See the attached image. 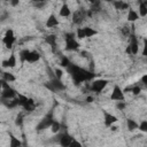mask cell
I'll list each match as a JSON object with an SVG mask.
<instances>
[{
	"instance_id": "35",
	"label": "cell",
	"mask_w": 147,
	"mask_h": 147,
	"mask_svg": "<svg viewBox=\"0 0 147 147\" xmlns=\"http://www.w3.org/2000/svg\"><path fill=\"white\" fill-rule=\"evenodd\" d=\"M62 76H63V71H62L61 69H55V78L61 79Z\"/></svg>"
},
{
	"instance_id": "24",
	"label": "cell",
	"mask_w": 147,
	"mask_h": 147,
	"mask_svg": "<svg viewBox=\"0 0 147 147\" xmlns=\"http://www.w3.org/2000/svg\"><path fill=\"white\" fill-rule=\"evenodd\" d=\"M84 32H85V37H86V38L93 37V36H95V34L98 33L96 30H94V29H92V28H90V26H85V28H84Z\"/></svg>"
},
{
	"instance_id": "38",
	"label": "cell",
	"mask_w": 147,
	"mask_h": 147,
	"mask_svg": "<svg viewBox=\"0 0 147 147\" xmlns=\"http://www.w3.org/2000/svg\"><path fill=\"white\" fill-rule=\"evenodd\" d=\"M141 82H142L144 85H147V75H144V76L141 77Z\"/></svg>"
},
{
	"instance_id": "31",
	"label": "cell",
	"mask_w": 147,
	"mask_h": 147,
	"mask_svg": "<svg viewBox=\"0 0 147 147\" xmlns=\"http://www.w3.org/2000/svg\"><path fill=\"white\" fill-rule=\"evenodd\" d=\"M46 1H33L32 2V5L36 7V8H38V9H41L44 6H46Z\"/></svg>"
},
{
	"instance_id": "5",
	"label": "cell",
	"mask_w": 147,
	"mask_h": 147,
	"mask_svg": "<svg viewBox=\"0 0 147 147\" xmlns=\"http://www.w3.org/2000/svg\"><path fill=\"white\" fill-rule=\"evenodd\" d=\"M17 100H18V106L23 107L24 110H26V111H32V110H34L36 105H34V101H33L31 98H26V96H24V95H22V94H18Z\"/></svg>"
},
{
	"instance_id": "40",
	"label": "cell",
	"mask_w": 147,
	"mask_h": 147,
	"mask_svg": "<svg viewBox=\"0 0 147 147\" xmlns=\"http://www.w3.org/2000/svg\"><path fill=\"white\" fill-rule=\"evenodd\" d=\"M93 100H94V98H93V96H87V98H86V102H88V103L93 102Z\"/></svg>"
},
{
	"instance_id": "27",
	"label": "cell",
	"mask_w": 147,
	"mask_h": 147,
	"mask_svg": "<svg viewBox=\"0 0 147 147\" xmlns=\"http://www.w3.org/2000/svg\"><path fill=\"white\" fill-rule=\"evenodd\" d=\"M60 129H61V124H60L57 121H54V122L52 123V125H51V131H52L53 133H59Z\"/></svg>"
},
{
	"instance_id": "28",
	"label": "cell",
	"mask_w": 147,
	"mask_h": 147,
	"mask_svg": "<svg viewBox=\"0 0 147 147\" xmlns=\"http://www.w3.org/2000/svg\"><path fill=\"white\" fill-rule=\"evenodd\" d=\"M23 114L22 113H20L17 116H16V119H15V124L17 125V126H22L23 125Z\"/></svg>"
},
{
	"instance_id": "15",
	"label": "cell",
	"mask_w": 147,
	"mask_h": 147,
	"mask_svg": "<svg viewBox=\"0 0 147 147\" xmlns=\"http://www.w3.org/2000/svg\"><path fill=\"white\" fill-rule=\"evenodd\" d=\"M45 41L46 44H48L51 47H52V51L54 52L56 49V36L55 34H48L46 38H45Z\"/></svg>"
},
{
	"instance_id": "20",
	"label": "cell",
	"mask_w": 147,
	"mask_h": 147,
	"mask_svg": "<svg viewBox=\"0 0 147 147\" xmlns=\"http://www.w3.org/2000/svg\"><path fill=\"white\" fill-rule=\"evenodd\" d=\"M139 15L145 17L147 15V1H141L139 5Z\"/></svg>"
},
{
	"instance_id": "21",
	"label": "cell",
	"mask_w": 147,
	"mask_h": 147,
	"mask_svg": "<svg viewBox=\"0 0 147 147\" xmlns=\"http://www.w3.org/2000/svg\"><path fill=\"white\" fill-rule=\"evenodd\" d=\"M138 18H139L138 13L136 10H133V9H130L129 10V14H127V21L129 22H136Z\"/></svg>"
},
{
	"instance_id": "23",
	"label": "cell",
	"mask_w": 147,
	"mask_h": 147,
	"mask_svg": "<svg viewBox=\"0 0 147 147\" xmlns=\"http://www.w3.org/2000/svg\"><path fill=\"white\" fill-rule=\"evenodd\" d=\"M2 77H3V82H7V83H11V82H15V76L13 75V74H10V72H7V71H5V72H2Z\"/></svg>"
},
{
	"instance_id": "26",
	"label": "cell",
	"mask_w": 147,
	"mask_h": 147,
	"mask_svg": "<svg viewBox=\"0 0 147 147\" xmlns=\"http://www.w3.org/2000/svg\"><path fill=\"white\" fill-rule=\"evenodd\" d=\"M29 54H30V51L29 49H22L20 52V59H21V62H26L28 57H29Z\"/></svg>"
},
{
	"instance_id": "37",
	"label": "cell",
	"mask_w": 147,
	"mask_h": 147,
	"mask_svg": "<svg viewBox=\"0 0 147 147\" xmlns=\"http://www.w3.org/2000/svg\"><path fill=\"white\" fill-rule=\"evenodd\" d=\"M125 106H126V105H125L123 101H119V102H117L116 108H117V109H119V110H123V109L125 108Z\"/></svg>"
},
{
	"instance_id": "8",
	"label": "cell",
	"mask_w": 147,
	"mask_h": 147,
	"mask_svg": "<svg viewBox=\"0 0 147 147\" xmlns=\"http://www.w3.org/2000/svg\"><path fill=\"white\" fill-rule=\"evenodd\" d=\"M108 84V80L107 79H96V80H93L92 82V85H91V91L95 92V93H100L101 91L105 90V87L107 86Z\"/></svg>"
},
{
	"instance_id": "43",
	"label": "cell",
	"mask_w": 147,
	"mask_h": 147,
	"mask_svg": "<svg viewBox=\"0 0 147 147\" xmlns=\"http://www.w3.org/2000/svg\"><path fill=\"white\" fill-rule=\"evenodd\" d=\"M1 90H2V80L0 79V91H1Z\"/></svg>"
},
{
	"instance_id": "41",
	"label": "cell",
	"mask_w": 147,
	"mask_h": 147,
	"mask_svg": "<svg viewBox=\"0 0 147 147\" xmlns=\"http://www.w3.org/2000/svg\"><path fill=\"white\" fill-rule=\"evenodd\" d=\"M7 16H8V14H7V13H5V14H3V15H2V16H1V21H5V20H6V17H7Z\"/></svg>"
},
{
	"instance_id": "29",
	"label": "cell",
	"mask_w": 147,
	"mask_h": 147,
	"mask_svg": "<svg viewBox=\"0 0 147 147\" xmlns=\"http://www.w3.org/2000/svg\"><path fill=\"white\" fill-rule=\"evenodd\" d=\"M70 63H71V62L69 61V59H68V57H65V56H63V57L61 59V62H60V65H61V67H64V68H68Z\"/></svg>"
},
{
	"instance_id": "34",
	"label": "cell",
	"mask_w": 147,
	"mask_h": 147,
	"mask_svg": "<svg viewBox=\"0 0 147 147\" xmlns=\"http://www.w3.org/2000/svg\"><path fill=\"white\" fill-rule=\"evenodd\" d=\"M131 92H132L134 95H138V94L141 92V87H140V86H138V85H136V86L131 87Z\"/></svg>"
},
{
	"instance_id": "4",
	"label": "cell",
	"mask_w": 147,
	"mask_h": 147,
	"mask_svg": "<svg viewBox=\"0 0 147 147\" xmlns=\"http://www.w3.org/2000/svg\"><path fill=\"white\" fill-rule=\"evenodd\" d=\"M17 95L16 91L9 86V84L7 82L2 80V91H1V99L3 100H13L15 99Z\"/></svg>"
},
{
	"instance_id": "2",
	"label": "cell",
	"mask_w": 147,
	"mask_h": 147,
	"mask_svg": "<svg viewBox=\"0 0 147 147\" xmlns=\"http://www.w3.org/2000/svg\"><path fill=\"white\" fill-rule=\"evenodd\" d=\"M55 119H54V114H53V108L42 117V119L37 124V126H36V130L37 131H42V130H45V129H47V127H51V125H52V123L54 122Z\"/></svg>"
},
{
	"instance_id": "14",
	"label": "cell",
	"mask_w": 147,
	"mask_h": 147,
	"mask_svg": "<svg viewBox=\"0 0 147 147\" xmlns=\"http://www.w3.org/2000/svg\"><path fill=\"white\" fill-rule=\"evenodd\" d=\"M1 64H2L3 68H14L16 65V56H15V54H11L9 56V59L3 60Z\"/></svg>"
},
{
	"instance_id": "13",
	"label": "cell",
	"mask_w": 147,
	"mask_h": 147,
	"mask_svg": "<svg viewBox=\"0 0 147 147\" xmlns=\"http://www.w3.org/2000/svg\"><path fill=\"white\" fill-rule=\"evenodd\" d=\"M103 117H105V125L107 127H110L114 123L117 122V117L110 113H108L107 110H103Z\"/></svg>"
},
{
	"instance_id": "33",
	"label": "cell",
	"mask_w": 147,
	"mask_h": 147,
	"mask_svg": "<svg viewBox=\"0 0 147 147\" xmlns=\"http://www.w3.org/2000/svg\"><path fill=\"white\" fill-rule=\"evenodd\" d=\"M68 147H83V146H82V144H80L78 140H76V139L74 138V139L71 140V142L69 144Z\"/></svg>"
},
{
	"instance_id": "30",
	"label": "cell",
	"mask_w": 147,
	"mask_h": 147,
	"mask_svg": "<svg viewBox=\"0 0 147 147\" xmlns=\"http://www.w3.org/2000/svg\"><path fill=\"white\" fill-rule=\"evenodd\" d=\"M76 36H77L79 39L86 38V37H85V32H84V28H78V29H77V32H76Z\"/></svg>"
},
{
	"instance_id": "22",
	"label": "cell",
	"mask_w": 147,
	"mask_h": 147,
	"mask_svg": "<svg viewBox=\"0 0 147 147\" xmlns=\"http://www.w3.org/2000/svg\"><path fill=\"white\" fill-rule=\"evenodd\" d=\"M138 123L134 121V119H131V118H129L127 121H126V126H127V130L129 131H134L136 129H138Z\"/></svg>"
},
{
	"instance_id": "25",
	"label": "cell",
	"mask_w": 147,
	"mask_h": 147,
	"mask_svg": "<svg viewBox=\"0 0 147 147\" xmlns=\"http://www.w3.org/2000/svg\"><path fill=\"white\" fill-rule=\"evenodd\" d=\"M114 7H115L116 9L123 10V9H127L129 5H127L126 2H124V1H114Z\"/></svg>"
},
{
	"instance_id": "19",
	"label": "cell",
	"mask_w": 147,
	"mask_h": 147,
	"mask_svg": "<svg viewBox=\"0 0 147 147\" xmlns=\"http://www.w3.org/2000/svg\"><path fill=\"white\" fill-rule=\"evenodd\" d=\"M70 14H71V11H70L69 6H68L67 3H63L62 7H61V9H60V16H62V17H68V16H70Z\"/></svg>"
},
{
	"instance_id": "12",
	"label": "cell",
	"mask_w": 147,
	"mask_h": 147,
	"mask_svg": "<svg viewBox=\"0 0 147 147\" xmlns=\"http://www.w3.org/2000/svg\"><path fill=\"white\" fill-rule=\"evenodd\" d=\"M72 139H74V138H72V136H71V134H69L67 131H64V132L60 133L59 144H60V146H61V147H68Z\"/></svg>"
},
{
	"instance_id": "32",
	"label": "cell",
	"mask_w": 147,
	"mask_h": 147,
	"mask_svg": "<svg viewBox=\"0 0 147 147\" xmlns=\"http://www.w3.org/2000/svg\"><path fill=\"white\" fill-rule=\"evenodd\" d=\"M138 129L142 132H147V121H142L139 125H138Z\"/></svg>"
},
{
	"instance_id": "16",
	"label": "cell",
	"mask_w": 147,
	"mask_h": 147,
	"mask_svg": "<svg viewBox=\"0 0 147 147\" xmlns=\"http://www.w3.org/2000/svg\"><path fill=\"white\" fill-rule=\"evenodd\" d=\"M56 25H59V20L56 18V16L54 14H51L46 21V26L47 28H54Z\"/></svg>"
},
{
	"instance_id": "10",
	"label": "cell",
	"mask_w": 147,
	"mask_h": 147,
	"mask_svg": "<svg viewBox=\"0 0 147 147\" xmlns=\"http://www.w3.org/2000/svg\"><path fill=\"white\" fill-rule=\"evenodd\" d=\"M129 47L131 49V54L132 55H136L138 54V51H139V42H138V38L137 36L134 34V32H132L130 34V44H129Z\"/></svg>"
},
{
	"instance_id": "6",
	"label": "cell",
	"mask_w": 147,
	"mask_h": 147,
	"mask_svg": "<svg viewBox=\"0 0 147 147\" xmlns=\"http://www.w3.org/2000/svg\"><path fill=\"white\" fill-rule=\"evenodd\" d=\"M45 87L48 88L49 91L52 92H59V91H63L65 88L64 84L61 82V79H57V78H52L48 83L45 84Z\"/></svg>"
},
{
	"instance_id": "18",
	"label": "cell",
	"mask_w": 147,
	"mask_h": 147,
	"mask_svg": "<svg viewBox=\"0 0 147 147\" xmlns=\"http://www.w3.org/2000/svg\"><path fill=\"white\" fill-rule=\"evenodd\" d=\"M22 146L21 140H18L13 133H9V147H20Z\"/></svg>"
},
{
	"instance_id": "11",
	"label": "cell",
	"mask_w": 147,
	"mask_h": 147,
	"mask_svg": "<svg viewBox=\"0 0 147 147\" xmlns=\"http://www.w3.org/2000/svg\"><path fill=\"white\" fill-rule=\"evenodd\" d=\"M86 16H87V14H86V10L85 9H78L72 15V22L75 24H80L86 18Z\"/></svg>"
},
{
	"instance_id": "17",
	"label": "cell",
	"mask_w": 147,
	"mask_h": 147,
	"mask_svg": "<svg viewBox=\"0 0 147 147\" xmlns=\"http://www.w3.org/2000/svg\"><path fill=\"white\" fill-rule=\"evenodd\" d=\"M40 59V54L37 52V51H30V54H29V57L26 60V62L29 63H34L37 61H39Z\"/></svg>"
},
{
	"instance_id": "42",
	"label": "cell",
	"mask_w": 147,
	"mask_h": 147,
	"mask_svg": "<svg viewBox=\"0 0 147 147\" xmlns=\"http://www.w3.org/2000/svg\"><path fill=\"white\" fill-rule=\"evenodd\" d=\"M125 52H126V53H127L129 55H132V54H131V49H130V47H129V46L126 47V49H125Z\"/></svg>"
},
{
	"instance_id": "3",
	"label": "cell",
	"mask_w": 147,
	"mask_h": 147,
	"mask_svg": "<svg viewBox=\"0 0 147 147\" xmlns=\"http://www.w3.org/2000/svg\"><path fill=\"white\" fill-rule=\"evenodd\" d=\"M65 39V49L67 51H77L79 48V42L75 39V33L74 32H67L64 34Z\"/></svg>"
},
{
	"instance_id": "9",
	"label": "cell",
	"mask_w": 147,
	"mask_h": 147,
	"mask_svg": "<svg viewBox=\"0 0 147 147\" xmlns=\"http://www.w3.org/2000/svg\"><path fill=\"white\" fill-rule=\"evenodd\" d=\"M124 99H125V98H124V92H123V90H122L118 85H115L114 88H113V92H111V94H110V100L119 102V101H124Z\"/></svg>"
},
{
	"instance_id": "1",
	"label": "cell",
	"mask_w": 147,
	"mask_h": 147,
	"mask_svg": "<svg viewBox=\"0 0 147 147\" xmlns=\"http://www.w3.org/2000/svg\"><path fill=\"white\" fill-rule=\"evenodd\" d=\"M67 71L70 74L76 86H79L83 82H90L94 78V74L92 71H88L77 64H74V63L69 64V67L67 68Z\"/></svg>"
},
{
	"instance_id": "44",
	"label": "cell",
	"mask_w": 147,
	"mask_h": 147,
	"mask_svg": "<svg viewBox=\"0 0 147 147\" xmlns=\"http://www.w3.org/2000/svg\"><path fill=\"white\" fill-rule=\"evenodd\" d=\"M20 147H23V146H20Z\"/></svg>"
},
{
	"instance_id": "39",
	"label": "cell",
	"mask_w": 147,
	"mask_h": 147,
	"mask_svg": "<svg viewBox=\"0 0 147 147\" xmlns=\"http://www.w3.org/2000/svg\"><path fill=\"white\" fill-rule=\"evenodd\" d=\"M18 3H20L18 0H13V1H10V5H11V6H17Z\"/></svg>"
},
{
	"instance_id": "7",
	"label": "cell",
	"mask_w": 147,
	"mask_h": 147,
	"mask_svg": "<svg viewBox=\"0 0 147 147\" xmlns=\"http://www.w3.org/2000/svg\"><path fill=\"white\" fill-rule=\"evenodd\" d=\"M2 41H3V44L6 45V47H7V48H11V47H13L14 42L16 41V37H15L14 31H13L11 29H8V30L6 31V33H5V36H3V39H2Z\"/></svg>"
},
{
	"instance_id": "36",
	"label": "cell",
	"mask_w": 147,
	"mask_h": 147,
	"mask_svg": "<svg viewBox=\"0 0 147 147\" xmlns=\"http://www.w3.org/2000/svg\"><path fill=\"white\" fill-rule=\"evenodd\" d=\"M122 32H123V34H124V36H126V37H129V36L131 34L130 29H129L127 26H123V28H122Z\"/></svg>"
}]
</instances>
